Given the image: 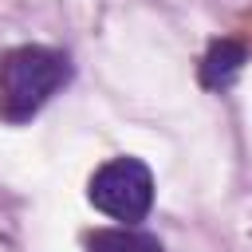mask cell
I'll use <instances>...</instances> for the list:
<instances>
[{
    "mask_svg": "<svg viewBox=\"0 0 252 252\" xmlns=\"http://www.w3.org/2000/svg\"><path fill=\"white\" fill-rule=\"evenodd\" d=\"M71 63L63 51L43 43H20L0 55V122L24 126L32 122L47 98L67 87Z\"/></svg>",
    "mask_w": 252,
    "mask_h": 252,
    "instance_id": "6da1fadb",
    "label": "cell"
},
{
    "mask_svg": "<svg viewBox=\"0 0 252 252\" xmlns=\"http://www.w3.org/2000/svg\"><path fill=\"white\" fill-rule=\"evenodd\" d=\"M87 252H165V244L154 232H142L134 224H118V228H91L83 236Z\"/></svg>",
    "mask_w": 252,
    "mask_h": 252,
    "instance_id": "277c9868",
    "label": "cell"
},
{
    "mask_svg": "<svg viewBox=\"0 0 252 252\" xmlns=\"http://www.w3.org/2000/svg\"><path fill=\"white\" fill-rule=\"evenodd\" d=\"M244 63H248V47L240 39H228V35L213 39L209 51H205V59H201V87H209V91L232 87L236 75L244 71Z\"/></svg>",
    "mask_w": 252,
    "mask_h": 252,
    "instance_id": "3957f363",
    "label": "cell"
},
{
    "mask_svg": "<svg viewBox=\"0 0 252 252\" xmlns=\"http://www.w3.org/2000/svg\"><path fill=\"white\" fill-rule=\"evenodd\" d=\"M87 197L98 213H106L110 220L122 224H138L146 220V213L154 209V173L146 161L138 158H110L91 173Z\"/></svg>",
    "mask_w": 252,
    "mask_h": 252,
    "instance_id": "7a4b0ae2",
    "label": "cell"
}]
</instances>
